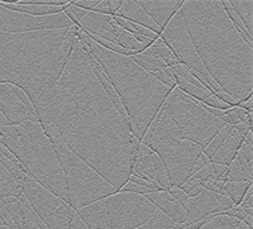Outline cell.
<instances>
[{"label":"cell","instance_id":"obj_11","mask_svg":"<svg viewBox=\"0 0 253 229\" xmlns=\"http://www.w3.org/2000/svg\"><path fill=\"white\" fill-rule=\"evenodd\" d=\"M160 37L162 38L167 48L170 49L173 53V56L177 58L178 63L186 66L190 71L198 74L203 79V81L215 94L223 92V90L208 75L204 65H203L200 58H199L198 53H196L195 48H194L193 42L190 40L186 26H185L184 19H182L180 12H177L173 15L172 19L166 26V28L162 31Z\"/></svg>","mask_w":253,"mask_h":229},{"label":"cell","instance_id":"obj_33","mask_svg":"<svg viewBox=\"0 0 253 229\" xmlns=\"http://www.w3.org/2000/svg\"><path fill=\"white\" fill-rule=\"evenodd\" d=\"M198 186H202V183H199L198 180H195V179L190 178L189 180H187L186 183H185L184 185H182V186L180 187V189H181L182 191L185 192V194H186V195H189L190 192L193 191L194 189H196V187H198Z\"/></svg>","mask_w":253,"mask_h":229},{"label":"cell","instance_id":"obj_1","mask_svg":"<svg viewBox=\"0 0 253 229\" xmlns=\"http://www.w3.org/2000/svg\"><path fill=\"white\" fill-rule=\"evenodd\" d=\"M26 95L38 123L53 124L67 148L119 192L132 176V123L105 94L79 40L55 86Z\"/></svg>","mask_w":253,"mask_h":229},{"label":"cell","instance_id":"obj_18","mask_svg":"<svg viewBox=\"0 0 253 229\" xmlns=\"http://www.w3.org/2000/svg\"><path fill=\"white\" fill-rule=\"evenodd\" d=\"M153 152L144 144H141L138 149V153L135 156L134 162H133L132 176L141 180L148 181L151 183L158 185L156 180V172L152 162Z\"/></svg>","mask_w":253,"mask_h":229},{"label":"cell","instance_id":"obj_19","mask_svg":"<svg viewBox=\"0 0 253 229\" xmlns=\"http://www.w3.org/2000/svg\"><path fill=\"white\" fill-rule=\"evenodd\" d=\"M243 142H245V138L242 137L236 129L233 128L232 135L225 139L223 146L219 148V151L216 152V155L214 156L213 160L210 161V163H218V165L230 166V163L233 162V160L236 158L237 153H238Z\"/></svg>","mask_w":253,"mask_h":229},{"label":"cell","instance_id":"obj_15","mask_svg":"<svg viewBox=\"0 0 253 229\" xmlns=\"http://www.w3.org/2000/svg\"><path fill=\"white\" fill-rule=\"evenodd\" d=\"M182 3L184 0H138L144 13L161 31L166 28L173 15L180 10Z\"/></svg>","mask_w":253,"mask_h":229},{"label":"cell","instance_id":"obj_7","mask_svg":"<svg viewBox=\"0 0 253 229\" xmlns=\"http://www.w3.org/2000/svg\"><path fill=\"white\" fill-rule=\"evenodd\" d=\"M157 213L143 195L132 192H118L76 210L90 229H137Z\"/></svg>","mask_w":253,"mask_h":229},{"label":"cell","instance_id":"obj_26","mask_svg":"<svg viewBox=\"0 0 253 229\" xmlns=\"http://www.w3.org/2000/svg\"><path fill=\"white\" fill-rule=\"evenodd\" d=\"M239 223L241 222L234 219V218L216 214V217L208 222L205 226H203L202 229H236L239 226Z\"/></svg>","mask_w":253,"mask_h":229},{"label":"cell","instance_id":"obj_31","mask_svg":"<svg viewBox=\"0 0 253 229\" xmlns=\"http://www.w3.org/2000/svg\"><path fill=\"white\" fill-rule=\"evenodd\" d=\"M211 175H213V171H211V165L209 163L208 166H204L202 170H200V171L196 172L195 175L193 176V179L198 180L200 183H204L209 180L210 176Z\"/></svg>","mask_w":253,"mask_h":229},{"label":"cell","instance_id":"obj_13","mask_svg":"<svg viewBox=\"0 0 253 229\" xmlns=\"http://www.w3.org/2000/svg\"><path fill=\"white\" fill-rule=\"evenodd\" d=\"M0 112L4 115L10 127H17L26 122H38L28 109L17 99L12 90L9 89L8 84L0 85Z\"/></svg>","mask_w":253,"mask_h":229},{"label":"cell","instance_id":"obj_37","mask_svg":"<svg viewBox=\"0 0 253 229\" xmlns=\"http://www.w3.org/2000/svg\"><path fill=\"white\" fill-rule=\"evenodd\" d=\"M203 191V186H198L196 187V189H194L193 191L190 192L189 195H187V196H189V198H195V196H198L199 194H200V192Z\"/></svg>","mask_w":253,"mask_h":229},{"label":"cell","instance_id":"obj_27","mask_svg":"<svg viewBox=\"0 0 253 229\" xmlns=\"http://www.w3.org/2000/svg\"><path fill=\"white\" fill-rule=\"evenodd\" d=\"M175 224L172 223L171 219L166 217L165 214H162L160 210H158L157 214L153 218H151L150 221L147 222L146 224H143L142 227L137 229H172V227Z\"/></svg>","mask_w":253,"mask_h":229},{"label":"cell","instance_id":"obj_9","mask_svg":"<svg viewBox=\"0 0 253 229\" xmlns=\"http://www.w3.org/2000/svg\"><path fill=\"white\" fill-rule=\"evenodd\" d=\"M146 146L162 161L171 187L178 189L191 178L193 169L203 155V148L198 144L172 137L152 136Z\"/></svg>","mask_w":253,"mask_h":229},{"label":"cell","instance_id":"obj_12","mask_svg":"<svg viewBox=\"0 0 253 229\" xmlns=\"http://www.w3.org/2000/svg\"><path fill=\"white\" fill-rule=\"evenodd\" d=\"M74 26L65 13L47 17L15 13L0 5V32L4 33H27L37 31H57Z\"/></svg>","mask_w":253,"mask_h":229},{"label":"cell","instance_id":"obj_10","mask_svg":"<svg viewBox=\"0 0 253 229\" xmlns=\"http://www.w3.org/2000/svg\"><path fill=\"white\" fill-rule=\"evenodd\" d=\"M24 195L47 229H71L75 210L27 175L24 176Z\"/></svg>","mask_w":253,"mask_h":229},{"label":"cell","instance_id":"obj_30","mask_svg":"<svg viewBox=\"0 0 253 229\" xmlns=\"http://www.w3.org/2000/svg\"><path fill=\"white\" fill-rule=\"evenodd\" d=\"M202 104H204V105L209 106V108H213V109H218V110H223V112H225V110H228V109H230L229 105H227V104L221 103L220 100H218L214 95H211V96H209L208 99H205V100L202 101Z\"/></svg>","mask_w":253,"mask_h":229},{"label":"cell","instance_id":"obj_29","mask_svg":"<svg viewBox=\"0 0 253 229\" xmlns=\"http://www.w3.org/2000/svg\"><path fill=\"white\" fill-rule=\"evenodd\" d=\"M99 3H100V0H72L71 5L84 9L86 12H91L92 9L98 5Z\"/></svg>","mask_w":253,"mask_h":229},{"label":"cell","instance_id":"obj_20","mask_svg":"<svg viewBox=\"0 0 253 229\" xmlns=\"http://www.w3.org/2000/svg\"><path fill=\"white\" fill-rule=\"evenodd\" d=\"M24 194V179L15 181L13 176L0 163V199L17 198Z\"/></svg>","mask_w":253,"mask_h":229},{"label":"cell","instance_id":"obj_23","mask_svg":"<svg viewBox=\"0 0 253 229\" xmlns=\"http://www.w3.org/2000/svg\"><path fill=\"white\" fill-rule=\"evenodd\" d=\"M251 187H252V181H250V183H233V181H227L224 183V187H223V195L228 196L232 200L234 206H239Z\"/></svg>","mask_w":253,"mask_h":229},{"label":"cell","instance_id":"obj_28","mask_svg":"<svg viewBox=\"0 0 253 229\" xmlns=\"http://www.w3.org/2000/svg\"><path fill=\"white\" fill-rule=\"evenodd\" d=\"M67 0H18L19 5H44V6H65Z\"/></svg>","mask_w":253,"mask_h":229},{"label":"cell","instance_id":"obj_21","mask_svg":"<svg viewBox=\"0 0 253 229\" xmlns=\"http://www.w3.org/2000/svg\"><path fill=\"white\" fill-rule=\"evenodd\" d=\"M253 179L252 162L247 163L246 160L242 157L241 153H237L233 162L230 163L228 170V181L233 183H250Z\"/></svg>","mask_w":253,"mask_h":229},{"label":"cell","instance_id":"obj_2","mask_svg":"<svg viewBox=\"0 0 253 229\" xmlns=\"http://www.w3.org/2000/svg\"><path fill=\"white\" fill-rule=\"evenodd\" d=\"M178 12L211 80L237 103L252 99V43L230 22L220 0H184Z\"/></svg>","mask_w":253,"mask_h":229},{"label":"cell","instance_id":"obj_16","mask_svg":"<svg viewBox=\"0 0 253 229\" xmlns=\"http://www.w3.org/2000/svg\"><path fill=\"white\" fill-rule=\"evenodd\" d=\"M147 200H150L162 214L172 221L173 224H185L187 222V214L182 206L176 201L170 192L160 191L143 195Z\"/></svg>","mask_w":253,"mask_h":229},{"label":"cell","instance_id":"obj_17","mask_svg":"<svg viewBox=\"0 0 253 229\" xmlns=\"http://www.w3.org/2000/svg\"><path fill=\"white\" fill-rule=\"evenodd\" d=\"M114 17L122 18V19L126 20V22H130L133 24L147 28L148 31H151L157 36H161L162 33L160 27H157L153 23V20L144 13V10L141 8L138 1H134V0H123L121 9L115 13Z\"/></svg>","mask_w":253,"mask_h":229},{"label":"cell","instance_id":"obj_36","mask_svg":"<svg viewBox=\"0 0 253 229\" xmlns=\"http://www.w3.org/2000/svg\"><path fill=\"white\" fill-rule=\"evenodd\" d=\"M252 221H253V215H247V217H246L245 219H243V221H242V223H245L246 226L250 227V228L252 229V228H253V223H252Z\"/></svg>","mask_w":253,"mask_h":229},{"label":"cell","instance_id":"obj_24","mask_svg":"<svg viewBox=\"0 0 253 229\" xmlns=\"http://www.w3.org/2000/svg\"><path fill=\"white\" fill-rule=\"evenodd\" d=\"M232 132H233V127L232 126H225L224 128H221L220 131L216 133L215 137L210 140V143L208 144L207 148L203 151V155H204L209 161L213 160L214 156L216 155V152H218L219 148L223 146V143L225 142V139H227V138L232 135Z\"/></svg>","mask_w":253,"mask_h":229},{"label":"cell","instance_id":"obj_6","mask_svg":"<svg viewBox=\"0 0 253 229\" xmlns=\"http://www.w3.org/2000/svg\"><path fill=\"white\" fill-rule=\"evenodd\" d=\"M15 133L23 148L20 163L26 169L27 176L67 204L62 169L41 124L38 122H26L15 127Z\"/></svg>","mask_w":253,"mask_h":229},{"label":"cell","instance_id":"obj_4","mask_svg":"<svg viewBox=\"0 0 253 229\" xmlns=\"http://www.w3.org/2000/svg\"><path fill=\"white\" fill-rule=\"evenodd\" d=\"M78 40L86 45L92 57L105 72L126 117L142 140L172 89L156 80L132 57L117 54L96 45L81 28H79Z\"/></svg>","mask_w":253,"mask_h":229},{"label":"cell","instance_id":"obj_8","mask_svg":"<svg viewBox=\"0 0 253 229\" xmlns=\"http://www.w3.org/2000/svg\"><path fill=\"white\" fill-rule=\"evenodd\" d=\"M162 110L176 126L180 139L198 144L203 151L216 133L227 126L220 119L205 112L199 101L185 95L177 88L169 95Z\"/></svg>","mask_w":253,"mask_h":229},{"label":"cell","instance_id":"obj_35","mask_svg":"<svg viewBox=\"0 0 253 229\" xmlns=\"http://www.w3.org/2000/svg\"><path fill=\"white\" fill-rule=\"evenodd\" d=\"M71 229H90V228L86 226V224L84 223L83 221H81V218L79 217L78 214H75V217H74V221H72Z\"/></svg>","mask_w":253,"mask_h":229},{"label":"cell","instance_id":"obj_3","mask_svg":"<svg viewBox=\"0 0 253 229\" xmlns=\"http://www.w3.org/2000/svg\"><path fill=\"white\" fill-rule=\"evenodd\" d=\"M67 29L0 32V84H10L26 94L49 92L71 57L62 60L58 53Z\"/></svg>","mask_w":253,"mask_h":229},{"label":"cell","instance_id":"obj_34","mask_svg":"<svg viewBox=\"0 0 253 229\" xmlns=\"http://www.w3.org/2000/svg\"><path fill=\"white\" fill-rule=\"evenodd\" d=\"M214 195H215L218 203L224 208V212L228 209H232V208L234 206L233 203H232V200H230L228 196H225V195H220V194H214Z\"/></svg>","mask_w":253,"mask_h":229},{"label":"cell","instance_id":"obj_5","mask_svg":"<svg viewBox=\"0 0 253 229\" xmlns=\"http://www.w3.org/2000/svg\"><path fill=\"white\" fill-rule=\"evenodd\" d=\"M44 136L51 142L61 165L67 191V204L79 210L90 204L118 194V190L104 180L91 167L67 148L62 137L51 123H40Z\"/></svg>","mask_w":253,"mask_h":229},{"label":"cell","instance_id":"obj_32","mask_svg":"<svg viewBox=\"0 0 253 229\" xmlns=\"http://www.w3.org/2000/svg\"><path fill=\"white\" fill-rule=\"evenodd\" d=\"M238 152L242 155V157L245 158L246 162H247V163L252 162V158H253L252 142H247V140L245 139V142H243V144H242Z\"/></svg>","mask_w":253,"mask_h":229},{"label":"cell","instance_id":"obj_25","mask_svg":"<svg viewBox=\"0 0 253 229\" xmlns=\"http://www.w3.org/2000/svg\"><path fill=\"white\" fill-rule=\"evenodd\" d=\"M152 162H153V167H155L156 180H157L158 186L161 187L164 191H169L170 189H172V187H171L170 180H169V176H167L166 169H165L164 166V163H162V161L160 160V157H158L156 153H153L152 155Z\"/></svg>","mask_w":253,"mask_h":229},{"label":"cell","instance_id":"obj_14","mask_svg":"<svg viewBox=\"0 0 253 229\" xmlns=\"http://www.w3.org/2000/svg\"><path fill=\"white\" fill-rule=\"evenodd\" d=\"M185 212L187 214L186 224L190 226V224L204 221L209 215L224 212V208L218 203L213 192L208 191L203 187V191L198 196L187 199Z\"/></svg>","mask_w":253,"mask_h":229},{"label":"cell","instance_id":"obj_22","mask_svg":"<svg viewBox=\"0 0 253 229\" xmlns=\"http://www.w3.org/2000/svg\"><path fill=\"white\" fill-rule=\"evenodd\" d=\"M229 5L232 6L236 14L241 19L243 26L251 36H253V1L252 0H229Z\"/></svg>","mask_w":253,"mask_h":229}]
</instances>
